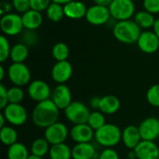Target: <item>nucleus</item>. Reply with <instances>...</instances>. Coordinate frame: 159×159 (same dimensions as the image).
Instances as JSON below:
<instances>
[{
  "label": "nucleus",
  "mask_w": 159,
  "mask_h": 159,
  "mask_svg": "<svg viewBox=\"0 0 159 159\" xmlns=\"http://www.w3.org/2000/svg\"><path fill=\"white\" fill-rule=\"evenodd\" d=\"M60 111L51 99L37 102L32 112V121L37 128L45 129L59 121Z\"/></svg>",
  "instance_id": "nucleus-1"
},
{
  "label": "nucleus",
  "mask_w": 159,
  "mask_h": 159,
  "mask_svg": "<svg viewBox=\"0 0 159 159\" xmlns=\"http://www.w3.org/2000/svg\"><path fill=\"white\" fill-rule=\"evenodd\" d=\"M142 34V29L133 20L117 21L113 28L115 38L123 44L137 43L139 36Z\"/></svg>",
  "instance_id": "nucleus-2"
},
{
  "label": "nucleus",
  "mask_w": 159,
  "mask_h": 159,
  "mask_svg": "<svg viewBox=\"0 0 159 159\" xmlns=\"http://www.w3.org/2000/svg\"><path fill=\"white\" fill-rule=\"evenodd\" d=\"M94 140L103 148H114L121 143L122 130L116 124L106 123L101 129L95 130Z\"/></svg>",
  "instance_id": "nucleus-3"
},
{
  "label": "nucleus",
  "mask_w": 159,
  "mask_h": 159,
  "mask_svg": "<svg viewBox=\"0 0 159 159\" xmlns=\"http://www.w3.org/2000/svg\"><path fill=\"white\" fill-rule=\"evenodd\" d=\"M7 76L13 86L25 87L31 83V71L24 62H12L7 69Z\"/></svg>",
  "instance_id": "nucleus-4"
},
{
  "label": "nucleus",
  "mask_w": 159,
  "mask_h": 159,
  "mask_svg": "<svg viewBox=\"0 0 159 159\" xmlns=\"http://www.w3.org/2000/svg\"><path fill=\"white\" fill-rule=\"evenodd\" d=\"M108 7L111 17L117 21L131 20L135 15V3L133 0H113Z\"/></svg>",
  "instance_id": "nucleus-5"
},
{
  "label": "nucleus",
  "mask_w": 159,
  "mask_h": 159,
  "mask_svg": "<svg viewBox=\"0 0 159 159\" xmlns=\"http://www.w3.org/2000/svg\"><path fill=\"white\" fill-rule=\"evenodd\" d=\"M65 118L73 125L87 123L90 115L89 108L82 102L75 101L63 110Z\"/></svg>",
  "instance_id": "nucleus-6"
},
{
  "label": "nucleus",
  "mask_w": 159,
  "mask_h": 159,
  "mask_svg": "<svg viewBox=\"0 0 159 159\" xmlns=\"http://www.w3.org/2000/svg\"><path fill=\"white\" fill-rule=\"evenodd\" d=\"M7 122L13 127H20L27 122L28 112L21 103H8L3 110Z\"/></svg>",
  "instance_id": "nucleus-7"
},
{
  "label": "nucleus",
  "mask_w": 159,
  "mask_h": 159,
  "mask_svg": "<svg viewBox=\"0 0 159 159\" xmlns=\"http://www.w3.org/2000/svg\"><path fill=\"white\" fill-rule=\"evenodd\" d=\"M0 28L7 36H15L20 34L24 29L21 15L19 13H7L1 16Z\"/></svg>",
  "instance_id": "nucleus-8"
},
{
  "label": "nucleus",
  "mask_w": 159,
  "mask_h": 159,
  "mask_svg": "<svg viewBox=\"0 0 159 159\" xmlns=\"http://www.w3.org/2000/svg\"><path fill=\"white\" fill-rule=\"evenodd\" d=\"M44 137L51 145L63 143L70 137V129L63 122L58 121L45 129Z\"/></svg>",
  "instance_id": "nucleus-9"
},
{
  "label": "nucleus",
  "mask_w": 159,
  "mask_h": 159,
  "mask_svg": "<svg viewBox=\"0 0 159 159\" xmlns=\"http://www.w3.org/2000/svg\"><path fill=\"white\" fill-rule=\"evenodd\" d=\"M27 94L32 101L37 103L50 99L52 90L47 82L41 79H36L31 81V83L28 85Z\"/></svg>",
  "instance_id": "nucleus-10"
},
{
  "label": "nucleus",
  "mask_w": 159,
  "mask_h": 159,
  "mask_svg": "<svg viewBox=\"0 0 159 159\" xmlns=\"http://www.w3.org/2000/svg\"><path fill=\"white\" fill-rule=\"evenodd\" d=\"M111 18V13L108 7H103L100 5H93L89 7L87 10L85 19L89 24L100 26L105 24Z\"/></svg>",
  "instance_id": "nucleus-11"
},
{
  "label": "nucleus",
  "mask_w": 159,
  "mask_h": 159,
  "mask_svg": "<svg viewBox=\"0 0 159 159\" xmlns=\"http://www.w3.org/2000/svg\"><path fill=\"white\" fill-rule=\"evenodd\" d=\"M137 46L143 53H156L159 49V38L154 33V31L145 30L142 32L141 35L139 36Z\"/></svg>",
  "instance_id": "nucleus-12"
},
{
  "label": "nucleus",
  "mask_w": 159,
  "mask_h": 159,
  "mask_svg": "<svg viewBox=\"0 0 159 159\" xmlns=\"http://www.w3.org/2000/svg\"><path fill=\"white\" fill-rule=\"evenodd\" d=\"M50 99L60 110H65L73 102L71 89L65 84L57 85L52 90Z\"/></svg>",
  "instance_id": "nucleus-13"
},
{
  "label": "nucleus",
  "mask_w": 159,
  "mask_h": 159,
  "mask_svg": "<svg viewBox=\"0 0 159 159\" xmlns=\"http://www.w3.org/2000/svg\"><path fill=\"white\" fill-rule=\"evenodd\" d=\"M94 137L95 130L88 123L74 125L70 129V138L75 143H91Z\"/></svg>",
  "instance_id": "nucleus-14"
},
{
  "label": "nucleus",
  "mask_w": 159,
  "mask_h": 159,
  "mask_svg": "<svg viewBox=\"0 0 159 159\" xmlns=\"http://www.w3.org/2000/svg\"><path fill=\"white\" fill-rule=\"evenodd\" d=\"M142 139L155 142L159 138V119L154 116L145 118L139 125Z\"/></svg>",
  "instance_id": "nucleus-15"
},
{
  "label": "nucleus",
  "mask_w": 159,
  "mask_h": 159,
  "mask_svg": "<svg viewBox=\"0 0 159 159\" xmlns=\"http://www.w3.org/2000/svg\"><path fill=\"white\" fill-rule=\"evenodd\" d=\"M73 75V66L68 61H57L51 69V77L55 83L65 84Z\"/></svg>",
  "instance_id": "nucleus-16"
},
{
  "label": "nucleus",
  "mask_w": 159,
  "mask_h": 159,
  "mask_svg": "<svg viewBox=\"0 0 159 159\" xmlns=\"http://www.w3.org/2000/svg\"><path fill=\"white\" fill-rule=\"evenodd\" d=\"M143 141L139 127L129 125L122 129V143L129 150H134Z\"/></svg>",
  "instance_id": "nucleus-17"
},
{
  "label": "nucleus",
  "mask_w": 159,
  "mask_h": 159,
  "mask_svg": "<svg viewBox=\"0 0 159 159\" xmlns=\"http://www.w3.org/2000/svg\"><path fill=\"white\" fill-rule=\"evenodd\" d=\"M138 159H158L159 147L155 142L143 140L134 149Z\"/></svg>",
  "instance_id": "nucleus-18"
},
{
  "label": "nucleus",
  "mask_w": 159,
  "mask_h": 159,
  "mask_svg": "<svg viewBox=\"0 0 159 159\" xmlns=\"http://www.w3.org/2000/svg\"><path fill=\"white\" fill-rule=\"evenodd\" d=\"M65 17L72 20H80L86 17L88 7L86 5L78 0H74L63 6Z\"/></svg>",
  "instance_id": "nucleus-19"
},
{
  "label": "nucleus",
  "mask_w": 159,
  "mask_h": 159,
  "mask_svg": "<svg viewBox=\"0 0 159 159\" xmlns=\"http://www.w3.org/2000/svg\"><path fill=\"white\" fill-rule=\"evenodd\" d=\"M96 153V147L91 143H75L72 148V159H93Z\"/></svg>",
  "instance_id": "nucleus-20"
},
{
  "label": "nucleus",
  "mask_w": 159,
  "mask_h": 159,
  "mask_svg": "<svg viewBox=\"0 0 159 159\" xmlns=\"http://www.w3.org/2000/svg\"><path fill=\"white\" fill-rule=\"evenodd\" d=\"M121 107L120 100L115 95H105L101 97L100 111L105 116H112L116 114Z\"/></svg>",
  "instance_id": "nucleus-21"
},
{
  "label": "nucleus",
  "mask_w": 159,
  "mask_h": 159,
  "mask_svg": "<svg viewBox=\"0 0 159 159\" xmlns=\"http://www.w3.org/2000/svg\"><path fill=\"white\" fill-rule=\"evenodd\" d=\"M21 18L25 30L34 31L38 29L43 22V16L41 12L34 10L32 8L23 13L21 15Z\"/></svg>",
  "instance_id": "nucleus-22"
},
{
  "label": "nucleus",
  "mask_w": 159,
  "mask_h": 159,
  "mask_svg": "<svg viewBox=\"0 0 159 159\" xmlns=\"http://www.w3.org/2000/svg\"><path fill=\"white\" fill-rule=\"evenodd\" d=\"M49 159H72V148L65 143L50 146Z\"/></svg>",
  "instance_id": "nucleus-23"
},
{
  "label": "nucleus",
  "mask_w": 159,
  "mask_h": 159,
  "mask_svg": "<svg viewBox=\"0 0 159 159\" xmlns=\"http://www.w3.org/2000/svg\"><path fill=\"white\" fill-rule=\"evenodd\" d=\"M30 152L27 146L22 143H16L7 147V159H28Z\"/></svg>",
  "instance_id": "nucleus-24"
},
{
  "label": "nucleus",
  "mask_w": 159,
  "mask_h": 159,
  "mask_svg": "<svg viewBox=\"0 0 159 159\" xmlns=\"http://www.w3.org/2000/svg\"><path fill=\"white\" fill-rule=\"evenodd\" d=\"M50 146L51 144L45 139V137L37 138L31 144V148H30L31 155L40 157L48 156Z\"/></svg>",
  "instance_id": "nucleus-25"
},
{
  "label": "nucleus",
  "mask_w": 159,
  "mask_h": 159,
  "mask_svg": "<svg viewBox=\"0 0 159 159\" xmlns=\"http://www.w3.org/2000/svg\"><path fill=\"white\" fill-rule=\"evenodd\" d=\"M156 18L154 16V14L148 12L147 10H141L138 11L137 13H135L134 15V21L139 25V27L141 29H149V28H153L155 21H156Z\"/></svg>",
  "instance_id": "nucleus-26"
},
{
  "label": "nucleus",
  "mask_w": 159,
  "mask_h": 159,
  "mask_svg": "<svg viewBox=\"0 0 159 159\" xmlns=\"http://www.w3.org/2000/svg\"><path fill=\"white\" fill-rule=\"evenodd\" d=\"M29 56V48L23 43H17L11 47L9 59L12 62H24Z\"/></svg>",
  "instance_id": "nucleus-27"
},
{
  "label": "nucleus",
  "mask_w": 159,
  "mask_h": 159,
  "mask_svg": "<svg viewBox=\"0 0 159 159\" xmlns=\"http://www.w3.org/2000/svg\"><path fill=\"white\" fill-rule=\"evenodd\" d=\"M18 131L13 126L6 125L0 129V140L2 143L7 147L18 143Z\"/></svg>",
  "instance_id": "nucleus-28"
},
{
  "label": "nucleus",
  "mask_w": 159,
  "mask_h": 159,
  "mask_svg": "<svg viewBox=\"0 0 159 159\" xmlns=\"http://www.w3.org/2000/svg\"><path fill=\"white\" fill-rule=\"evenodd\" d=\"M47 17L50 21L53 22H59L61 21L63 17L65 16L64 14V8L62 5L57 4V3H51L49 7L46 10Z\"/></svg>",
  "instance_id": "nucleus-29"
},
{
  "label": "nucleus",
  "mask_w": 159,
  "mask_h": 159,
  "mask_svg": "<svg viewBox=\"0 0 159 159\" xmlns=\"http://www.w3.org/2000/svg\"><path fill=\"white\" fill-rule=\"evenodd\" d=\"M87 123L94 130H97L106 124L105 115L102 112H101L100 110H93L92 112H90V115L89 116Z\"/></svg>",
  "instance_id": "nucleus-30"
},
{
  "label": "nucleus",
  "mask_w": 159,
  "mask_h": 159,
  "mask_svg": "<svg viewBox=\"0 0 159 159\" xmlns=\"http://www.w3.org/2000/svg\"><path fill=\"white\" fill-rule=\"evenodd\" d=\"M69 48L68 46L63 43V42H59L56 43L51 50V54L53 56V58L57 61H67L68 57H69Z\"/></svg>",
  "instance_id": "nucleus-31"
},
{
  "label": "nucleus",
  "mask_w": 159,
  "mask_h": 159,
  "mask_svg": "<svg viewBox=\"0 0 159 159\" xmlns=\"http://www.w3.org/2000/svg\"><path fill=\"white\" fill-rule=\"evenodd\" d=\"M7 96L9 103H21V102L24 100L25 92L21 87L13 86L7 89Z\"/></svg>",
  "instance_id": "nucleus-32"
},
{
  "label": "nucleus",
  "mask_w": 159,
  "mask_h": 159,
  "mask_svg": "<svg viewBox=\"0 0 159 159\" xmlns=\"http://www.w3.org/2000/svg\"><path fill=\"white\" fill-rule=\"evenodd\" d=\"M146 100L151 106L159 108V84H155L148 89Z\"/></svg>",
  "instance_id": "nucleus-33"
},
{
  "label": "nucleus",
  "mask_w": 159,
  "mask_h": 159,
  "mask_svg": "<svg viewBox=\"0 0 159 159\" xmlns=\"http://www.w3.org/2000/svg\"><path fill=\"white\" fill-rule=\"evenodd\" d=\"M11 47L7 37L5 34L0 35V62H5L10 56Z\"/></svg>",
  "instance_id": "nucleus-34"
},
{
  "label": "nucleus",
  "mask_w": 159,
  "mask_h": 159,
  "mask_svg": "<svg viewBox=\"0 0 159 159\" xmlns=\"http://www.w3.org/2000/svg\"><path fill=\"white\" fill-rule=\"evenodd\" d=\"M13 8L19 14H23L29 9H31L30 0H11Z\"/></svg>",
  "instance_id": "nucleus-35"
},
{
  "label": "nucleus",
  "mask_w": 159,
  "mask_h": 159,
  "mask_svg": "<svg viewBox=\"0 0 159 159\" xmlns=\"http://www.w3.org/2000/svg\"><path fill=\"white\" fill-rule=\"evenodd\" d=\"M51 3V0H30L31 8L39 12L47 10V8L49 7Z\"/></svg>",
  "instance_id": "nucleus-36"
},
{
  "label": "nucleus",
  "mask_w": 159,
  "mask_h": 159,
  "mask_svg": "<svg viewBox=\"0 0 159 159\" xmlns=\"http://www.w3.org/2000/svg\"><path fill=\"white\" fill-rule=\"evenodd\" d=\"M99 159H120V157L115 148H103L100 152Z\"/></svg>",
  "instance_id": "nucleus-37"
},
{
  "label": "nucleus",
  "mask_w": 159,
  "mask_h": 159,
  "mask_svg": "<svg viewBox=\"0 0 159 159\" xmlns=\"http://www.w3.org/2000/svg\"><path fill=\"white\" fill-rule=\"evenodd\" d=\"M143 7L152 14L159 13V0H143Z\"/></svg>",
  "instance_id": "nucleus-38"
},
{
  "label": "nucleus",
  "mask_w": 159,
  "mask_h": 159,
  "mask_svg": "<svg viewBox=\"0 0 159 159\" xmlns=\"http://www.w3.org/2000/svg\"><path fill=\"white\" fill-rule=\"evenodd\" d=\"M8 96H7V89L4 84H0V109L3 110L8 104Z\"/></svg>",
  "instance_id": "nucleus-39"
},
{
  "label": "nucleus",
  "mask_w": 159,
  "mask_h": 159,
  "mask_svg": "<svg viewBox=\"0 0 159 159\" xmlns=\"http://www.w3.org/2000/svg\"><path fill=\"white\" fill-rule=\"evenodd\" d=\"M13 8L12 3L8 2L7 0H1L0 3V15H6L7 13H10V10Z\"/></svg>",
  "instance_id": "nucleus-40"
},
{
  "label": "nucleus",
  "mask_w": 159,
  "mask_h": 159,
  "mask_svg": "<svg viewBox=\"0 0 159 159\" xmlns=\"http://www.w3.org/2000/svg\"><path fill=\"white\" fill-rule=\"evenodd\" d=\"M100 103H101V97L94 96L89 100V106L93 110H99L100 109Z\"/></svg>",
  "instance_id": "nucleus-41"
},
{
  "label": "nucleus",
  "mask_w": 159,
  "mask_h": 159,
  "mask_svg": "<svg viewBox=\"0 0 159 159\" xmlns=\"http://www.w3.org/2000/svg\"><path fill=\"white\" fill-rule=\"evenodd\" d=\"M113 0H93L95 5H100L103 7H109Z\"/></svg>",
  "instance_id": "nucleus-42"
},
{
  "label": "nucleus",
  "mask_w": 159,
  "mask_h": 159,
  "mask_svg": "<svg viewBox=\"0 0 159 159\" xmlns=\"http://www.w3.org/2000/svg\"><path fill=\"white\" fill-rule=\"evenodd\" d=\"M153 31L157 34V36L159 38V18H157L155 21V24L153 26Z\"/></svg>",
  "instance_id": "nucleus-43"
},
{
  "label": "nucleus",
  "mask_w": 159,
  "mask_h": 159,
  "mask_svg": "<svg viewBox=\"0 0 159 159\" xmlns=\"http://www.w3.org/2000/svg\"><path fill=\"white\" fill-rule=\"evenodd\" d=\"M6 123H7V119H6L5 116L3 115V113H1L0 114V129L3 128V127H5L6 126Z\"/></svg>",
  "instance_id": "nucleus-44"
},
{
  "label": "nucleus",
  "mask_w": 159,
  "mask_h": 159,
  "mask_svg": "<svg viewBox=\"0 0 159 159\" xmlns=\"http://www.w3.org/2000/svg\"><path fill=\"white\" fill-rule=\"evenodd\" d=\"M53 3H57V4H60V5H62V6H64V5H66V4H68L69 2H71V1H74V0H51Z\"/></svg>",
  "instance_id": "nucleus-45"
},
{
  "label": "nucleus",
  "mask_w": 159,
  "mask_h": 159,
  "mask_svg": "<svg viewBox=\"0 0 159 159\" xmlns=\"http://www.w3.org/2000/svg\"><path fill=\"white\" fill-rule=\"evenodd\" d=\"M127 158H129V159L137 158V157H136L135 151H134V150H129V152L128 153V157H127Z\"/></svg>",
  "instance_id": "nucleus-46"
},
{
  "label": "nucleus",
  "mask_w": 159,
  "mask_h": 159,
  "mask_svg": "<svg viewBox=\"0 0 159 159\" xmlns=\"http://www.w3.org/2000/svg\"><path fill=\"white\" fill-rule=\"evenodd\" d=\"M5 78V68L3 65H0V81Z\"/></svg>",
  "instance_id": "nucleus-47"
},
{
  "label": "nucleus",
  "mask_w": 159,
  "mask_h": 159,
  "mask_svg": "<svg viewBox=\"0 0 159 159\" xmlns=\"http://www.w3.org/2000/svg\"><path fill=\"white\" fill-rule=\"evenodd\" d=\"M28 159H44V157H36L34 155H30V157H28Z\"/></svg>",
  "instance_id": "nucleus-48"
},
{
  "label": "nucleus",
  "mask_w": 159,
  "mask_h": 159,
  "mask_svg": "<svg viewBox=\"0 0 159 159\" xmlns=\"http://www.w3.org/2000/svg\"><path fill=\"white\" fill-rule=\"evenodd\" d=\"M127 159H129V158H127ZM134 159H138V158H134Z\"/></svg>",
  "instance_id": "nucleus-49"
},
{
  "label": "nucleus",
  "mask_w": 159,
  "mask_h": 159,
  "mask_svg": "<svg viewBox=\"0 0 159 159\" xmlns=\"http://www.w3.org/2000/svg\"><path fill=\"white\" fill-rule=\"evenodd\" d=\"M7 1H8V0H7Z\"/></svg>",
  "instance_id": "nucleus-50"
},
{
  "label": "nucleus",
  "mask_w": 159,
  "mask_h": 159,
  "mask_svg": "<svg viewBox=\"0 0 159 159\" xmlns=\"http://www.w3.org/2000/svg\"><path fill=\"white\" fill-rule=\"evenodd\" d=\"M158 159H159V157H158Z\"/></svg>",
  "instance_id": "nucleus-51"
}]
</instances>
